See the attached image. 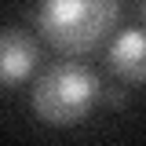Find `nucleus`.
<instances>
[{"label": "nucleus", "mask_w": 146, "mask_h": 146, "mask_svg": "<svg viewBox=\"0 0 146 146\" xmlns=\"http://www.w3.org/2000/svg\"><path fill=\"white\" fill-rule=\"evenodd\" d=\"M106 62L128 84H146V33L143 29H124L110 40Z\"/></svg>", "instance_id": "obj_3"}, {"label": "nucleus", "mask_w": 146, "mask_h": 146, "mask_svg": "<svg viewBox=\"0 0 146 146\" xmlns=\"http://www.w3.org/2000/svg\"><path fill=\"white\" fill-rule=\"evenodd\" d=\"M99 77L77 62H58L51 70H44V77L33 88V110L44 124L70 128L80 124L91 113L95 99H99Z\"/></svg>", "instance_id": "obj_2"}, {"label": "nucleus", "mask_w": 146, "mask_h": 146, "mask_svg": "<svg viewBox=\"0 0 146 146\" xmlns=\"http://www.w3.org/2000/svg\"><path fill=\"white\" fill-rule=\"evenodd\" d=\"M121 0H40L36 26L66 55L95 51L117 26Z\"/></svg>", "instance_id": "obj_1"}, {"label": "nucleus", "mask_w": 146, "mask_h": 146, "mask_svg": "<svg viewBox=\"0 0 146 146\" xmlns=\"http://www.w3.org/2000/svg\"><path fill=\"white\" fill-rule=\"evenodd\" d=\"M36 66V44L18 29H0V84H22Z\"/></svg>", "instance_id": "obj_4"}, {"label": "nucleus", "mask_w": 146, "mask_h": 146, "mask_svg": "<svg viewBox=\"0 0 146 146\" xmlns=\"http://www.w3.org/2000/svg\"><path fill=\"white\" fill-rule=\"evenodd\" d=\"M143 15H146V4H143Z\"/></svg>", "instance_id": "obj_5"}]
</instances>
